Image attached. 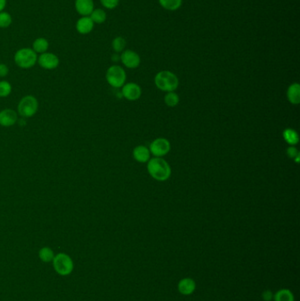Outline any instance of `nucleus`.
<instances>
[{
	"mask_svg": "<svg viewBox=\"0 0 300 301\" xmlns=\"http://www.w3.org/2000/svg\"><path fill=\"white\" fill-rule=\"evenodd\" d=\"M89 17L94 24H103L107 20V13L101 8H94Z\"/></svg>",
	"mask_w": 300,
	"mask_h": 301,
	"instance_id": "20",
	"label": "nucleus"
},
{
	"mask_svg": "<svg viewBox=\"0 0 300 301\" xmlns=\"http://www.w3.org/2000/svg\"><path fill=\"white\" fill-rule=\"evenodd\" d=\"M18 122V113L12 109H4L0 111V126L12 127Z\"/></svg>",
	"mask_w": 300,
	"mask_h": 301,
	"instance_id": "11",
	"label": "nucleus"
},
{
	"mask_svg": "<svg viewBox=\"0 0 300 301\" xmlns=\"http://www.w3.org/2000/svg\"><path fill=\"white\" fill-rule=\"evenodd\" d=\"M49 48V43L44 37H39L34 41L32 44V49L38 55L47 52Z\"/></svg>",
	"mask_w": 300,
	"mask_h": 301,
	"instance_id": "17",
	"label": "nucleus"
},
{
	"mask_svg": "<svg viewBox=\"0 0 300 301\" xmlns=\"http://www.w3.org/2000/svg\"><path fill=\"white\" fill-rule=\"evenodd\" d=\"M111 58H112V61H114V62H118V61H121V56L118 55V53L114 54Z\"/></svg>",
	"mask_w": 300,
	"mask_h": 301,
	"instance_id": "32",
	"label": "nucleus"
},
{
	"mask_svg": "<svg viewBox=\"0 0 300 301\" xmlns=\"http://www.w3.org/2000/svg\"><path fill=\"white\" fill-rule=\"evenodd\" d=\"M125 47H126V41L124 37H117L112 41V48L115 52H123Z\"/></svg>",
	"mask_w": 300,
	"mask_h": 301,
	"instance_id": "24",
	"label": "nucleus"
},
{
	"mask_svg": "<svg viewBox=\"0 0 300 301\" xmlns=\"http://www.w3.org/2000/svg\"><path fill=\"white\" fill-rule=\"evenodd\" d=\"M74 7L80 16H90L94 10L93 0H75Z\"/></svg>",
	"mask_w": 300,
	"mask_h": 301,
	"instance_id": "13",
	"label": "nucleus"
},
{
	"mask_svg": "<svg viewBox=\"0 0 300 301\" xmlns=\"http://www.w3.org/2000/svg\"><path fill=\"white\" fill-rule=\"evenodd\" d=\"M121 62L126 68L136 69L140 65L141 58L137 53L126 49L121 54Z\"/></svg>",
	"mask_w": 300,
	"mask_h": 301,
	"instance_id": "9",
	"label": "nucleus"
},
{
	"mask_svg": "<svg viewBox=\"0 0 300 301\" xmlns=\"http://www.w3.org/2000/svg\"><path fill=\"white\" fill-rule=\"evenodd\" d=\"M55 256H56V254L53 251V249H50L49 247H43V248L40 249L39 252H38L39 259L44 263L52 262Z\"/></svg>",
	"mask_w": 300,
	"mask_h": 301,
	"instance_id": "19",
	"label": "nucleus"
},
{
	"mask_svg": "<svg viewBox=\"0 0 300 301\" xmlns=\"http://www.w3.org/2000/svg\"><path fill=\"white\" fill-rule=\"evenodd\" d=\"M196 282L192 278L186 277L181 279L178 284V290L182 295H191L196 290Z\"/></svg>",
	"mask_w": 300,
	"mask_h": 301,
	"instance_id": "15",
	"label": "nucleus"
},
{
	"mask_svg": "<svg viewBox=\"0 0 300 301\" xmlns=\"http://www.w3.org/2000/svg\"><path fill=\"white\" fill-rule=\"evenodd\" d=\"M133 158L139 163H146L151 160V152L145 145H137L133 150Z\"/></svg>",
	"mask_w": 300,
	"mask_h": 301,
	"instance_id": "14",
	"label": "nucleus"
},
{
	"mask_svg": "<svg viewBox=\"0 0 300 301\" xmlns=\"http://www.w3.org/2000/svg\"><path fill=\"white\" fill-rule=\"evenodd\" d=\"M122 95L126 100L134 101L140 98L142 95V89L136 83H127L122 86Z\"/></svg>",
	"mask_w": 300,
	"mask_h": 301,
	"instance_id": "10",
	"label": "nucleus"
},
{
	"mask_svg": "<svg viewBox=\"0 0 300 301\" xmlns=\"http://www.w3.org/2000/svg\"><path fill=\"white\" fill-rule=\"evenodd\" d=\"M127 79L126 72L120 65H112L106 72V81L109 86L115 88H120L124 84Z\"/></svg>",
	"mask_w": 300,
	"mask_h": 301,
	"instance_id": "6",
	"label": "nucleus"
},
{
	"mask_svg": "<svg viewBox=\"0 0 300 301\" xmlns=\"http://www.w3.org/2000/svg\"><path fill=\"white\" fill-rule=\"evenodd\" d=\"M7 4V0H0V12H3Z\"/></svg>",
	"mask_w": 300,
	"mask_h": 301,
	"instance_id": "31",
	"label": "nucleus"
},
{
	"mask_svg": "<svg viewBox=\"0 0 300 301\" xmlns=\"http://www.w3.org/2000/svg\"><path fill=\"white\" fill-rule=\"evenodd\" d=\"M275 301H294L293 293L288 289H282L274 295Z\"/></svg>",
	"mask_w": 300,
	"mask_h": 301,
	"instance_id": "22",
	"label": "nucleus"
},
{
	"mask_svg": "<svg viewBox=\"0 0 300 301\" xmlns=\"http://www.w3.org/2000/svg\"><path fill=\"white\" fill-rule=\"evenodd\" d=\"M160 4L168 11H176L182 4V0H159Z\"/></svg>",
	"mask_w": 300,
	"mask_h": 301,
	"instance_id": "21",
	"label": "nucleus"
},
{
	"mask_svg": "<svg viewBox=\"0 0 300 301\" xmlns=\"http://www.w3.org/2000/svg\"><path fill=\"white\" fill-rule=\"evenodd\" d=\"M149 150L151 152V154H152L153 156L161 158V157L167 155L170 152L171 144L167 138L159 137L155 140L152 141V144L149 147Z\"/></svg>",
	"mask_w": 300,
	"mask_h": 301,
	"instance_id": "7",
	"label": "nucleus"
},
{
	"mask_svg": "<svg viewBox=\"0 0 300 301\" xmlns=\"http://www.w3.org/2000/svg\"><path fill=\"white\" fill-rule=\"evenodd\" d=\"M154 83L163 92H174L179 86L178 77L170 71H161L157 73Z\"/></svg>",
	"mask_w": 300,
	"mask_h": 301,
	"instance_id": "2",
	"label": "nucleus"
},
{
	"mask_svg": "<svg viewBox=\"0 0 300 301\" xmlns=\"http://www.w3.org/2000/svg\"><path fill=\"white\" fill-rule=\"evenodd\" d=\"M100 4L104 8L113 10L118 6L120 0H100Z\"/></svg>",
	"mask_w": 300,
	"mask_h": 301,
	"instance_id": "27",
	"label": "nucleus"
},
{
	"mask_svg": "<svg viewBox=\"0 0 300 301\" xmlns=\"http://www.w3.org/2000/svg\"><path fill=\"white\" fill-rule=\"evenodd\" d=\"M147 170L151 176L158 181H166L171 176L170 165L162 158H152L148 161Z\"/></svg>",
	"mask_w": 300,
	"mask_h": 301,
	"instance_id": "1",
	"label": "nucleus"
},
{
	"mask_svg": "<svg viewBox=\"0 0 300 301\" xmlns=\"http://www.w3.org/2000/svg\"><path fill=\"white\" fill-rule=\"evenodd\" d=\"M12 15L7 12H0V28H7L12 25Z\"/></svg>",
	"mask_w": 300,
	"mask_h": 301,
	"instance_id": "26",
	"label": "nucleus"
},
{
	"mask_svg": "<svg viewBox=\"0 0 300 301\" xmlns=\"http://www.w3.org/2000/svg\"><path fill=\"white\" fill-rule=\"evenodd\" d=\"M94 25L95 24L92 22L90 17L81 16L79 20H77L75 28H76L77 32L82 36H86L92 32L94 28Z\"/></svg>",
	"mask_w": 300,
	"mask_h": 301,
	"instance_id": "12",
	"label": "nucleus"
},
{
	"mask_svg": "<svg viewBox=\"0 0 300 301\" xmlns=\"http://www.w3.org/2000/svg\"><path fill=\"white\" fill-rule=\"evenodd\" d=\"M283 137H284V141L292 146H295L297 144H299V141H300L299 134L293 129H285L283 131Z\"/></svg>",
	"mask_w": 300,
	"mask_h": 301,
	"instance_id": "18",
	"label": "nucleus"
},
{
	"mask_svg": "<svg viewBox=\"0 0 300 301\" xmlns=\"http://www.w3.org/2000/svg\"><path fill=\"white\" fill-rule=\"evenodd\" d=\"M39 109V102L34 95H26L19 101L17 113L23 118H30L36 116Z\"/></svg>",
	"mask_w": 300,
	"mask_h": 301,
	"instance_id": "5",
	"label": "nucleus"
},
{
	"mask_svg": "<svg viewBox=\"0 0 300 301\" xmlns=\"http://www.w3.org/2000/svg\"><path fill=\"white\" fill-rule=\"evenodd\" d=\"M286 154L292 160H295V158L300 155V152L298 151V149L295 146H292V145H290L287 150H286Z\"/></svg>",
	"mask_w": 300,
	"mask_h": 301,
	"instance_id": "28",
	"label": "nucleus"
},
{
	"mask_svg": "<svg viewBox=\"0 0 300 301\" xmlns=\"http://www.w3.org/2000/svg\"><path fill=\"white\" fill-rule=\"evenodd\" d=\"M274 295H273L272 292L270 291H265L264 293H262V299L265 301H270L272 300Z\"/></svg>",
	"mask_w": 300,
	"mask_h": 301,
	"instance_id": "30",
	"label": "nucleus"
},
{
	"mask_svg": "<svg viewBox=\"0 0 300 301\" xmlns=\"http://www.w3.org/2000/svg\"><path fill=\"white\" fill-rule=\"evenodd\" d=\"M13 59L18 67L27 70L33 68L37 64L38 55L32 48H21L15 52Z\"/></svg>",
	"mask_w": 300,
	"mask_h": 301,
	"instance_id": "4",
	"label": "nucleus"
},
{
	"mask_svg": "<svg viewBox=\"0 0 300 301\" xmlns=\"http://www.w3.org/2000/svg\"><path fill=\"white\" fill-rule=\"evenodd\" d=\"M37 64L40 65L41 67L44 70H55L59 66L60 59L56 56V54L52 52H45L41 54L38 56Z\"/></svg>",
	"mask_w": 300,
	"mask_h": 301,
	"instance_id": "8",
	"label": "nucleus"
},
{
	"mask_svg": "<svg viewBox=\"0 0 300 301\" xmlns=\"http://www.w3.org/2000/svg\"><path fill=\"white\" fill-rule=\"evenodd\" d=\"M287 98L290 103L298 105L300 103V86L299 83H293L287 89Z\"/></svg>",
	"mask_w": 300,
	"mask_h": 301,
	"instance_id": "16",
	"label": "nucleus"
},
{
	"mask_svg": "<svg viewBox=\"0 0 300 301\" xmlns=\"http://www.w3.org/2000/svg\"><path fill=\"white\" fill-rule=\"evenodd\" d=\"M9 74L8 66L5 64H0V78H4Z\"/></svg>",
	"mask_w": 300,
	"mask_h": 301,
	"instance_id": "29",
	"label": "nucleus"
},
{
	"mask_svg": "<svg viewBox=\"0 0 300 301\" xmlns=\"http://www.w3.org/2000/svg\"><path fill=\"white\" fill-rule=\"evenodd\" d=\"M12 91V85L7 81H0V98L8 97Z\"/></svg>",
	"mask_w": 300,
	"mask_h": 301,
	"instance_id": "25",
	"label": "nucleus"
},
{
	"mask_svg": "<svg viewBox=\"0 0 300 301\" xmlns=\"http://www.w3.org/2000/svg\"><path fill=\"white\" fill-rule=\"evenodd\" d=\"M165 103L170 108H174L180 102V97L177 94L176 92H169L165 95Z\"/></svg>",
	"mask_w": 300,
	"mask_h": 301,
	"instance_id": "23",
	"label": "nucleus"
},
{
	"mask_svg": "<svg viewBox=\"0 0 300 301\" xmlns=\"http://www.w3.org/2000/svg\"><path fill=\"white\" fill-rule=\"evenodd\" d=\"M53 269L61 277H68L74 270V261L68 254H56L52 261Z\"/></svg>",
	"mask_w": 300,
	"mask_h": 301,
	"instance_id": "3",
	"label": "nucleus"
}]
</instances>
